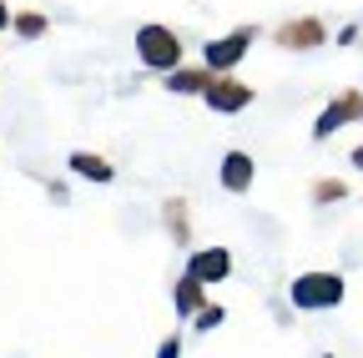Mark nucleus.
I'll use <instances>...</instances> for the list:
<instances>
[{"mask_svg": "<svg viewBox=\"0 0 363 358\" xmlns=\"http://www.w3.org/2000/svg\"><path fill=\"white\" fill-rule=\"evenodd\" d=\"M288 298H293V308H303V313H323V308H338V303L348 298V288H343L338 273H303V278H293Z\"/></svg>", "mask_w": 363, "mask_h": 358, "instance_id": "f257e3e1", "label": "nucleus"}, {"mask_svg": "<svg viewBox=\"0 0 363 358\" xmlns=\"http://www.w3.org/2000/svg\"><path fill=\"white\" fill-rule=\"evenodd\" d=\"M136 56H142V66H152V71H177L182 66V40L167 26H142L136 30Z\"/></svg>", "mask_w": 363, "mask_h": 358, "instance_id": "f03ea898", "label": "nucleus"}, {"mask_svg": "<svg viewBox=\"0 0 363 358\" xmlns=\"http://www.w3.org/2000/svg\"><path fill=\"white\" fill-rule=\"evenodd\" d=\"M252 40H257V30L252 26H242V30H233V35H217V40H207V71L212 76H227V71H233L242 56H247V46H252Z\"/></svg>", "mask_w": 363, "mask_h": 358, "instance_id": "7ed1b4c3", "label": "nucleus"}, {"mask_svg": "<svg viewBox=\"0 0 363 358\" xmlns=\"http://www.w3.org/2000/svg\"><path fill=\"white\" fill-rule=\"evenodd\" d=\"M202 101H207V111H217V116H238V111L252 106V86H242V81H233V76H212L207 91H202Z\"/></svg>", "mask_w": 363, "mask_h": 358, "instance_id": "20e7f679", "label": "nucleus"}, {"mask_svg": "<svg viewBox=\"0 0 363 358\" xmlns=\"http://www.w3.org/2000/svg\"><path fill=\"white\" fill-rule=\"evenodd\" d=\"M348 121H363V91H343V96H333L328 106H323V116L313 121V142H328L338 126H348Z\"/></svg>", "mask_w": 363, "mask_h": 358, "instance_id": "39448f33", "label": "nucleus"}, {"mask_svg": "<svg viewBox=\"0 0 363 358\" xmlns=\"http://www.w3.org/2000/svg\"><path fill=\"white\" fill-rule=\"evenodd\" d=\"M272 40H278L283 51H313V46H323V40H328V30H323L318 16H298V21L272 30Z\"/></svg>", "mask_w": 363, "mask_h": 358, "instance_id": "423d86ee", "label": "nucleus"}, {"mask_svg": "<svg viewBox=\"0 0 363 358\" xmlns=\"http://www.w3.org/2000/svg\"><path fill=\"white\" fill-rule=\"evenodd\" d=\"M187 278L202 283V288L233 278V252H227V247H202V252H192V257H187Z\"/></svg>", "mask_w": 363, "mask_h": 358, "instance_id": "0eeeda50", "label": "nucleus"}, {"mask_svg": "<svg viewBox=\"0 0 363 358\" xmlns=\"http://www.w3.org/2000/svg\"><path fill=\"white\" fill-rule=\"evenodd\" d=\"M252 172H257V167H252L247 152H227V157H222V187H227V192H247V187H252Z\"/></svg>", "mask_w": 363, "mask_h": 358, "instance_id": "6e6552de", "label": "nucleus"}, {"mask_svg": "<svg viewBox=\"0 0 363 358\" xmlns=\"http://www.w3.org/2000/svg\"><path fill=\"white\" fill-rule=\"evenodd\" d=\"M76 177H86V182H111L116 177V167L106 162V157H96V152H71V162H66Z\"/></svg>", "mask_w": 363, "mask_h": 358, "instance_id": "1a4fd4ad", "label": "nucleus"}, {"mask_svg": "<svg viewBox=\"0 0 363 358\" xmlns=\"http://www.w3.org/2000/svg\"><path fill=\"white\" fill-rule=\"evenodd\" d=\"M207 81H212V71L202 66V71H167V91H177V96H202L207 91Z\"/></svg>", "mask_w": 363, "mask_h": 358, "instance_id": "9d476101", "label": "nucleus"}, {"mask_svg": "<svg viewBox=\"0 0 363 358\" xmlns=\"http://www.w3.org/2000/svg\"><path fill=\"white\" fill-rule=\"evenodd\" d=\"M172 303H177L182 318H197V313L207 308V303H202V283H192L187 273H182V278H177V298H172Z\"/></svg>", "mask_w": 363, "mask_h": 358, "instance_id": "9b49d317", "label": "nucleus"}, {"mask_svg": "<svg viewBox=\"0 0 363 358\" xmlns=\"http://www.w3.org/2000/svg\"><path fill=\"white\" fill-rule=\"evenodd\" d=\"M45 26H51V21H45L40 11H21V16H11V30H16L21 40H40Z\"/></svg>", "mask_w": 363, "mask_h": 358, "instance_id": "f8f14e48", "label": "nucleus"}, {"mask_svg": "<svg viewBox=\"0 0 363 358\" xmlns=\"http://www.w3.org/2000/svg\"><path fill=\"white\" fill-rule=\"evenodd\" d=\"M182 212H187L182 202H167V228H172V237H177V242H187V217H182Z\"/></svg>", "mask_w": 363, "mask_h": 358, "instance_id": "ddd939ff", "label": "nucleus"}, {"mask_svg": "<svg viewBox=\"0 0 363 358\" xmlns=\"http://www.w3.org/2000/svg\"><path fill=\"white\" fill-rule=\"evenodd\" d=\"M338 197H348V182H318L313 187V202H338Z\"/></svg>", "mask_w": 363, "mask_h": 358, "instance_id": "4468645a", "label": "nucleus"}, {"mask_svg": "<svg viewBox=\"0 0 363 358\" xmlns=\"http://www.w3.org/2000/svg\"><path fill=\"white\" fill-rule=\"evenodd\" d=\"M192 323H197V333H207V328H217V323H222V308H217V303H212V308H202V313H197V318H192Z\"/></svg>", "mask_w": 363, "mask_h": 358, "instance_id": "2eb2a0df", "label": "nucleus"}, {"mask_svg": "<svg viewBox=\"0 0 363 358\" xmlns=\"http://www.w3.org/2000/svg\"><path fill=\"white\" fill-rule=\"evenodd\" d=\"M157 358H182V338H167V343L157 348Z\"/></svg>", "mask_w": 363, "mask_h": 358, "instance_id": "dca6fc26", "label": "nucleus"}, {"mask_svg": "<svg viewBox=\"0 0 363 358\" xmlns=\"http://www.w3.org/2000/svg\"><path fill=\"white\" fill-rule=\"evenodd\" d=\"M11 26V6H6V0H0V30H6Z\"/></svg>", "mask_w": 363, "mask_h": 358, "instance_id": "f3484780", "label": "nucleus"}, {"mask_svg": "<svg viewBox=\"0 0 363 358\" xmlns=\"http://www.w3.org/2000/svg\"><path fill=\"white\" fill-rule=\"evenodd\" d=\"M353 167H358V172H363V147H358V152H353Z\"/></svg>", "mask_w": 363, "mask_h": 358, "instance_id": "a211bd4d", "label": "nucleus"}]
</instances>
